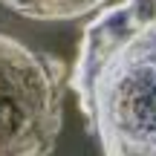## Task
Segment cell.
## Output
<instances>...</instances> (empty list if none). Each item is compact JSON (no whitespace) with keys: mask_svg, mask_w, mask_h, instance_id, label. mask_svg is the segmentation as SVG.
I'll list each match as a JSON object with an SVG mask.
<instances>
[{"mask_svg":"<svg viewBox=\"0 0 156 156\" xmlns=\"http://www.w3.org/2000/svg\"><path fill=\"white\" fill-rule=\"evenodd\" d=\"M67 84L104 156H156V0L95 12Z\"/></svg>","mask_w":156,"mask_h":156,"instance_id":"obj_1","label":"cell"},{"mask_svg":"<svg viewBox=\"0 0 156 156\" xmlns=\"http://www.w3.org/2000/svg\"><path fill=\"white\" fill-rule=\"evenodd\" d=\"M64 64L0 32V156H49L64 124Z\"/></svg>","mask_w":156,"mask_h":156,"instance_id":"obj_2","label":"cell"},{"mask_svg":"<svg viewBox=\"0 0 156 156\" xmlns=\"http://www.w3.org/2000/svg\"><path fill=\"white\" fill-rule=\"evenodd\" d=\"M0 3L29 20H75L101 9L107 0H0Z\"/></svg>","mask_w":156,"mask_h":156,"instance_id":"obj_3","label":"cell"}]
</instances>
